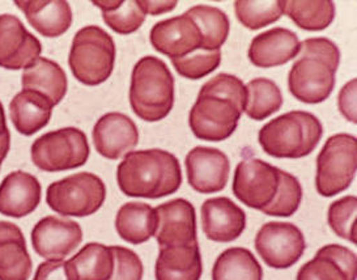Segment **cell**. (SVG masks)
I'll list each match as a JSON object with an SVG mask.
<instances>
[{"instance_id":"cell-24","label":"cell","mask_w":357,"mask_h":280,"mask_svg":"<svg viewBox=\"0 0 357 280\" xmlns=\"http://www.w3.org/2000/svg\"><path fill=\"white\" fill-rule=\"evenodd\" d=\"M203 272L199 244L160 248L156 280H200Z\"/></svg>"},{"instance_id":"cell-6","label":"cell","mask_w":357,"mask_h":280,"mask_svg":"<svg viewBox=\"0 0 357 280\" xmlns=\"http://www.w3.org/2000/svg\"><path fill=\"white\" fill-rule=\"evenodd\" d=\"M243 110L245 105L202 85L190 110V128L202 140H225L236 131Z\"/></svg>"},{"instance_id":"cell-32","label":"cell","mask_w":357,"mask_h":280,"mask_svg":"<svg viewBox=\"0 0 357 280\" xmlns=\"http://www.w3.org/2000/svg\"><path fill=\"white\" fill-rule=\"evenodd\" d=\"M92 3L95 7L102 10V19L106 25L122 36L137 31L147 16L146 12L142 10L139 1L95 0Z\"/></svg>"},{"instance_id":"cell-3","label":"cell","mask_w":357,"mask_h":280,"mask_svg":"<svg viewBox=\"0 0 357 280\" xmlns=\"http://www.w3.org/2000/svg\"><path fill=\"white\" fill-rule=\"evenodd\" d=\"M130 105L132 112L147 122L168 117L174 105V78L165 62L147 55L134 66Z\"/></svg>"},{"instance_id":"cell-4","label":"cell","mask_w":357,"mask_h":280,"mask_svg":"<svg viewBox=\"0 0 357 280\" xmlns=\"http://www.w3.org/2000/svg\"><path fill=\"white\" fill-rule=\"evenodd\" d=\"M322 135L324 127L314 115L294 110L263 126L258 140L267 155L296 160L310 155Z\"/></svg>"},{"instance_id":"cell-11","label":"cell","mask_w":357,"mask_h":280,"mask_svg":"<svg viewBox=\"0 0 357 280\" xmlns=\"http://www.w3.org/2000/svg\"><path fill=\"white\" fill-rule=\"evenodd\" d=\"M255 249L263 262L278 270L289 269L303 257L304 235L292 223H266L255 236Z\"/></svg>"},{"instance_id":"cell-7","label":"cell","mask_w":357,"mask_h":280,"mask_svg":"<svg viewBox=\"0 0 357 280\" xmlns=\"http://www.w3.org/2000/svg\"><path fill=\"white\" fill-rule=\"evenodd\" d=\"M105 199L104 181L89 172H80L53 182L46 191L49 207L62 216H91L102 207Z\"/></svg>"},{"instance_id":"cell-37","label":"cell","mask_w":357,"mask_h":280,"mask_svg":"<svg viewBox=\"0 0 357 280\" xmlns=\"http://www.w3.org/2000/svg\"><path fill=\"white\" fill-rule=\"evenodd\" d=\"M176 71L190 80H199L213 73L221 63V52L197 50L178 59H170Z\"/></svg>"},{"instance_id":"cell-38","label":"cell","mask_w":357,"mask_h":280,"mask_svg":"<svg viewBox=\"0 0 357 280\" xmlns=\"http://www.w3.org/2000/svg\"><path fill=\"white\" fill-rule=\"evenodd\" d=\"M114 269L110 280H142L144 274L143 262L135 251L123 246H110Z\"/></svg>"},{"instance_id":"cell-31","label":"cell","mask_w":357,"mask_h":280,"mask_svg":"<svg viewBox=\"0 0 357 280\" xmlns=\"http://www.w3.org/2000/svg\"><path fill=\"white\" fill-rule=\"evenodd\" d=\"M245 88L246 104L243 112L254 121H263L279 112L283 106V94L280 88L270 79H254L245 85Z\"/></svg>"},{"instance_id":"cell-26","label":"cell","mask_w":357,"mask_h":280,"mask_svg":"<svg viewBox=\"0 0 357 280\" xmlns=\"http://www.w3.org/2000/svg\"><path fill=\"white\" fill-rule=\"evenodd\" d=\"M22 89L36 91L43 94L55 106L67 94V76L63 68L52 59L40 57L24 70Z\"/></svg>"},{"instance_id":"cell-17","label":"cell","mask_w":357,"mask_h":280,"mask_svg":"<svg viewBox=\"0 0 357 280\" xmlns=\"http://www.w3.org/2000/svg\"><path fill=\"white\" fill-rule=\"evenodd\" d=\"M96 151L107 160H118L134 149L139 143V131L135 122L122 113L102 115L93 127Z\"/></svg>"},{"instance_id":"cell-35","label":"cell","mask_w":357,"mask_h":280,"mask_svg":"<svg viewBox=\"0 0 357 280\" xmlns=\"http://www.w3.org/2000/svg\"><path fill=\"white\" fill-rule=\"evenodd\" d=\"M303 200V187L300 181L291 173L280 170V181L278 193L270 206L263 209L268 216L289 218L298 209Z\"/></svg>"},{"instance_id":"cell-18","label":"cell","mask_w":357,"mask_h":280,"mask_svg":"<svg viewBox=\"0 0 357 280\" xmlns=\"http://www.w3.org/2000/svg\"><path fill=\"white\" fill-rule=\"evenodd\" d=\"M202 228L211 241L231 242L246 228V214L229 198H211L202 205Z\"/></svg>"},{"instance_id":"cell-30","label":"cell","mask_w":357,"mask_h":280,"mask_svg":"<svg viewBox=\"0 0 357 280\" xmlns=\"http://www.w3.org/2000/svg\"><path fill=\"white\" fill-rule=\"evenodd\" d=\"M199 28L203 43L202 50L216 52L228 40L231 29L229 19L224 10L206 4L194 6L185 12Z\"/></svg>"},{"instance_id":"cell-12","label":"cell","mask_w":357,"mask_h":280,"mask_svg":"<svg viewBox=\"0 0 357 280\" xmlns=\"http://www.w3.org/2000/svg\"><path fill=\"white\" fill-rule=\"evenodd\" d=\"M41 52V42L17 16L0 15V67L12 71L25 70Z\"/></svg>"},{"instance_id":"cell-23","label":"cell","mask_w":357,"mask_h":280,"mask_svg":"<svg viewBox=\"0 0 357 280\" xmlns=\"http://www.w3.org/2000/svg\"><path fill=\"white\" fill-rule=\"evenodd\" d=\"M15 4L22 10L28 22L43 37H61L71 28L73 10L68 1L16 0Z\"/></svg>"},{"instance_id":"cell-15","label":"cell","mask_w":357,"mask_h":280,"mask_svg":"<svg viewBox=\"0 0 357 280\" xmlns=\"http://www.w3.org/2000/svg\"><path fill=\"white\" fill-rule=\"evenodd\" d=\"M156 209L158 228L155 239L160 248L198 244L195 208L186 199H173Z\"/></svg>"},{"instance_id":"cell-9","label":"cell","mask_w":357,"mask_h":280,"mask_svg":"<svg viewBox=\"0 0 357 280\" xmlns=\"http://www.w3.org/2000/svg\"><path fill=\"white\" fill-rule=\"evenodd\" d=\"M91 154L84 133L76 127L50 131L34 140L31 156L43 172H63L85 165Z\"/></svg>"},{"instance_id":"cell-34","label":"cell","mask_w":357,"mask_h":280,"mask_svg":"<svg viewBox=\"0 0 357 280\" xmlns=\"http://www.w3.org/2000/svg\"><path fill=\"white\" fill-rule=\"evenodd\" d=\"M285 1H234L236 16L248 29L258 31L284 15Z\"/></svg>"},{"instance_id":"cell-36","label":"cell","mask_w":357,"mask_h":280,"mask_svg":"<svg viewBox=\"0 0 357 280\" xmlns=\"http://www.w3.org/2000/svg\"><path fill=\"white\" fill-rule=\"evenodd\" d=\"M357 199L354 196L340 198L328 207L327 221L330 228L340 239L356 244Z\"/></svg>"},{"instance_id":"cell-40","label":"cell","mask_w":357,"mask_h":280,"mask_svg":"<svg viewBox=\"0 0 357 280\" xmlns=\"http://www.w3.org/2000/svg\"><path fill=\"white\" fill-rule=\"evenodd\" d=\"M356 79L351 80L349 83H347L340 94H339V110L340 113L344 115V118L348 119L352 124H356Z\"/></svg>"},{"instance_id":"cell-1","label":"cell","mask_w":357,"mask_h":280,"mask_svg":"<svg viewBox=\"0 0 357 280\" xmlns=\"http://www.w3.org/2000/svg\"><path fill=\"white\" fill-rule=\"evenodd\" d=\"M121 191L131 198L158 199L178 191L182 170L178 159L164 149L130 152L116 169Z\"/></svg>"},{"instance_id":"cell-2","label":"cell","mask_w":357,"mask_h":280,"mask_svg":"<svg viewBox=\"0 0 357 280\" xmlns=\"http://www.w3.org/2000/svg\"><path fill=\"white\" fill-rule=\"evenodd\" d=\"M298 58L288 73L289 92L304 104H321L333 94L340 52L328 38L300 42Z\"/></svg>"},{"instance_id":"cell-28","label":"cell","mask_w":357,"mask_h":280,"mask_svg":"<svg viewBox=\"0 0 357 280\" xmlns=\"http://www.w3.org/2000/svg\"><path fill=\"white\" fill-rule=\"evenodd\" d=\"M75 280H110L114 269V258L110 246L89 242L67 260Z\"/></svg>"},{"instance_id":"cell-41","label":"cell","mask_w":357,"mask_h":280,"mask_svg":"<svg viewBox=\"0 0 357 280\" xmlns=\"http://www.w3.org/2000/svg\"><path fill=\"white\" fill-rule=\"evenodd\" d=\"M139 4L142 7V10L146 12V15H152V16L168 13L177 7L176 0H172V1H139Z\"/></svg>"},{"instance_id":"cell-5","label":"cell","mask_w":357,"mask_h":280,"mask_svg":"<svg viewBox=\"0 0 357 280\" xmlns=\"http://www.w3.org/2000/svg\"><path fill=\"white\" fill-rule=\"evenodd\" d=\"M116 55L112 36L97 25H88L75 34L68 64L76 80L96 87L105 83L113 73Z\"/></svg>"},{"instance_id":"cell-8","label":"cell","mask_w":357,"mask_h":280,"mask_svg":"<svg viewBox=\"0 0 357 280\" xmlns=\"http://www.w3.org/2000/svg\"><path fill=\"white\" fill-rule=\"evenodd\" d=\"M357 169V142L349 134H336L326 140L317 157L315 189L331 198L351 186Z\"/></svg>"},{"instance_id":"cell-10","label":"cell","mask_w":357,"mask_h":280,"mask_svg":"<svg viewBox=\"0 0 357 280\" xmlns=\"http://www.w3.org/2000/svg\"><path fill=\"white\" fill-rule=\"evenodd\" d=\"M280 170L259 159L242 160L234 170L233 194L245 206L263 211L278 193Z\"/></svg>"},{"instance_id":"cell-25","label":"cell","mask_w":357,"mask_h":280,"mask_svg":"<svg viewBox=\"0 0 357 280\" xmlns=\"http://www.w3.org/2000/svg\"><path fill=\"white\" fill-rule=\"evenodd\" d=\"M54 105L43 94L22 89L10 104V115L15 128L25 136H31L50 122Z\"/></svg>"},{"instance_id":"cell-42","label":"cell","mask_w":357,"mask_h":280,"mask_svg":"<svg viewBox=\"0 0 357 280\" xmlns=\"http://www.w3.org/2000/svg\"><path fill=\"white\" fill-rule=\"evenodd\" d=\"M10 147H11V133L10 130H7L3 135L0 136V165L8 155Z\"/></svg>"},{"instance_id":"cell-43","label":"cell","mask_w":357,"mask_h":280,"mask_svg":"<svg viewBox=\"0 0 357 280\" xmlns=\"http://www.w3.org/2000/svg\"><path fill=\"white\" fill-rule=\"evenodd\" d=\"M7 130H8V127H7V119H6L4 108H3V104L0 103V136L3 135Z\"/></svg>"},{"instance_id":"cell-16","label":"cell","mask_w":357,"mask_h":280,"mask_svg":"<svg viewBox=\"0 0 357 280\" xmlns=\"http://www.w3.org/2000/svg\"><path fill=\"white\" fill-rule=\"evenodd\" d=\"M149 40L155 50L170 59H178L200 50L203 43L198 25L186 13L155 24Z\"/></svg>"},{"instance_id":"cell-33","label":"cell","mask_w":357,"mask_h":280,"mask_svg":"<svg viewBox=\"0 0 357 280\" xmlns=\"http://www.w3.org/2000/svg\"><path fill=\"white\" fill-rule=\"evenodd\" d=\"M284 15L304 31H324L335 19L334 1H285Z\"/></svg>"},{"instance_id":"cell-27","label":"cell","mask_w":357,"mask_h":280,"mask_svg":"<svg viewBox=\"0 0 357 280\" xmlns=\"http://www.w3.org/2000/svg\"><path fill=\"white\" fill-rule=\"evenodd\" d=\"M158 228L156 209L147 203L128 202L118 209L116 216V233L132 245L147 242Z\"/></svg>"},{"instance_id":"cell-13","label":"cell","mask_w":357,"mask_h":280,"mask_svg":"<svg viewBox=\"0 0 357 280\" xmlns=\"http://www.w3.org/2000/svg\"><path fill=\"white\" fill-rule=\"evenodd\" d=\"M34 251L47 260H63L83 241V230L74 220L46 216L32 230Z\"/></svg>"},{"instance_id":"cell-21","label":"cell","mask_w":357,"mask_h":280,"mask_svg":"<svg viewBox=\"0 0 357 280\" xmlns=\"http://www.w3.org/2000/svg\"><path fill=\"white\" fill-rule=\"evenodd\" d=\"M297 34L285 28H273L252 38L248 57L255 67L270 68L291 62L300 52Z\"/></svg>"},{"instance_id":"cell-22","label":"cell","mask_w":357,"mask_h":280,"mask_svg":"<svg viewBox=\"0 0 357 280\" xmlns=\"http://www.w3.org/2000/svg\"><path fill=\"white\" fill-rule=\"evenodd\" d=\"M32 270L22 229L11 221H0V280H29Z\"/></svg>"},{"instance_id":"cell-20","label":"cell","mask_w":357,"mask_h":280,"mask_svg":"<svg viewBox=\"0 0 357 280\" xmlns=\"http://www.w3.org/2000/svg\"><path fill=\"white\" fill-rule=\"evenodd\" d=\"M41 184L24 170L12 172L0 184V214L20 219L31 215L41 202Z\"/></svg>"},{"instance_id":"cell-14","label":"cell","mask_w":357,"mask_h":280,"mask_svg":"<svg viewBox=\"0 0 357 280\" xmlns=\"http://www.w3.org/2000/svg\"><path fill=\"white\" fill-rule=\"evenodd\" d=\"M185 165L189 185L198 193H219L228 184L231 163L228 156L218 148H192L186 156Z\"/></svg>"},{"instance_id":"cell-39","label":"cell","mask_w":357,"mask_h":280,"mask_svg":"<svg viewBox=\"0 0 357 280\" xmlns=\"http://www.w3.org/2000/svg\"><path fill=\"white\" fill-rule=\"evenodd\" d=\"M33 280H75V278L67 262L46 260L38 265Z\"/></svg>"},{"instance_id":"cell-19","label":"cell","mask_w":357,"mask_h":280,"mask_svg":"<svg viewBox=\"0 0 357 280\" xmlns=\"http://www.w3.org/2000/svg\"><path fill=\"white\" fill-rule=\"evenodd\" d=\"M356 254L346 246L330 244L317 251L297 272V280H356Z\"/></svg>"},{"instance_id":"cell-29","label":"cell","mask_w":357,"mask_h":280,"mask_svg":"<svg viewBox=\"0 0 357 280\" xmlns=\"http://www.w3.org/2000/svg\"><path fill=\"white\" fill-rule=\"evenodd\" d=\"M263 270L250 250L231 248L222 251L212 269V280H262Z\"/></svg>"}]
</instances>
